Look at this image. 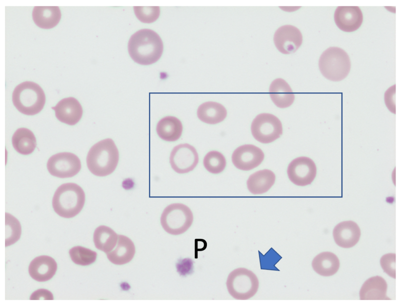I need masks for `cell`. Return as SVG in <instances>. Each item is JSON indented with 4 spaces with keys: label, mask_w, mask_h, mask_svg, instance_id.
<instances>
[{
    "label": "cell",
    "mask_w": 400,
    "mask_h": 305,
    "mask_svg": "<svg viewBox=\"0 0 400 305\" xmlns=\"http://www.w3.org/2000/svg\"><path fill=\"white\" fill-rule=\"evenodd\" d=\"M163 50L160 36L149 29H142L133 34L128 43V53L137 63L148 65L160 58Z\"/></svg>",
    "instance_id": "1"
},
{
    "label": "cell",
    "mask_w": 400,
    "mask_h": 305,
    "mask_svg": "<svg viewBox=\"0 0 400 305\" xmlns=\"http://www.w3.org/2000/svg\"><path fill=\"white\" fill-rule=\"evenodd\" d=\"M119 153L114 142L110 138L102 140L89 150L86 163L94 175L104 177L112 173L118 165Z\"/></svg>",
    "instance_id": "2"
},
{
    "label": "cell",
    "mask_w": 400,
    "mask_h": 305,
    "mask_svg": "<svg viewBox=\"0 0 400 305\" xmlns=\"http://www.w3.org/2000/svg\"><path fill=\"white\" fill-rule=\"evenodd\" d=\"M85 200V193L79 185L75 183H66L56 190L52 199V206L59 215L69 218L81 211Z\"/></svg>",
    "instance_id": "3"
},
{
    "label": "cell",
    "mask_w": 400,
    "mask_h": 305,
    "mask_svg": "<svg viewBox=\"0 0 400 305\" xmlns=\"http://www.w3.org/2000/svg\"><path fill=\"white\" fill-rule=\"evenodd\" d=\"M12 101L16 108L27 115L39 113L45 103V95L38 84L25 81L18 85L12 94Z\"/></svg>",
    "instance_id": "4"
},
{
    "label": "cell",
    "mask_w": 400,
    "mask_h": 305,
    "mask_svg": "<svg viewBox=\"0 0 400 305\" xmlns=\"http://www.w3.org/2000/svg\"><path fill=\"white\" fill-rule=\"evenodd\" d=\"M319 67L325 78L332 81H340L348 75L351 61L344 50L340 48L331 47L321 54Z\"/></svg>",
    "instance_id": "5"
},
{
    "label": "cell",
    "mask_w": 400,
    "mask_h": 305,
    "mask_svg": "<svg viewBox=\"0 0 400 305\" xmlns=\"http://www.w3.org/2000/svg\"><path fill=\"white\" fill-rule=\"evenodd\" d=\"M257 275L245 268H238L227 276L226 286L229 294L238 300H247L257 293L259 288Z\"/></svg>",
    "instance_id": "6"
},
{
    "label": "cell",
    "mask_w": 400,
    "mask_h": 305,
    "mask_svg": "<svg viewBox=\"0 0 400 305\" xmlns=\"http://www.w3.org/2000/svg\"><path fill=\"white\" fill-rule=\"evenodd\" d=\"M193 215L190 209L181 203H173L163 210L160 223L168 233L179 235L185 232L191 226Z\"/></svg>",
    "instance_id": "7"
},
{
    "label": "cell",
    "mask_w": 400,
    "mask_h": 305,
    "mask_svg": "<svg viewBox=\"0 0 400 305\" xmlns=\"http://www.w3.org/2000/svg\"><path fill=\"white\" fill-rule=\"evenodd\" d=\"M251 130L254 138L263 144L273 142L282 133V124L279 119L267 113L260 114L254 118Z\"/></svg>",
    "instance_id": "8"
},
{
    "label": "cell",
    "mask_w": 400,
    "mask_h": 305,
    "mask_svg": "<svg viewBox=\"0 0 400 305\" xmlns=\"http://www.w3.org/2000/svg\"><path fill=\"white\" fill-rule=\"evenodd\" d=\"M49 173L60 178H70L77 174L80 170L79 158L70 152H61L52 156L47 163Z\"/></svg>",
    "instance_id": "9"
},
{
    "label": "cell",
    "mask_w": 400,
    "mask_h": 305,
    "mask_svg": "<svg viewBox=\"0 0 400 305\" xmlns=\"http://www.w3.org/2000/svg\"><path fill=\"white\" fill-rule=\"evenodd\" d=\"M199 161L197 150L188 144H179L173 148L170 156L172 169L179 174H184L193 170Z\"/></svg>",
    "instance_id": "10"
},
{
    "label": "cell",
    "mask_w": 400,
    "mask_h": 305,
    "mask_svg": "<svg viewBox=\"0 0 400 305\" xmlns=\"http://www.w3.org/2000/svg\"><path fill=\"white\" fill-rule=\"evenodd\" d=\"M290 180L298 186L309 185L315 179L317 167L314 161L307 157H300L294 159L287 168Z\"/></svg>",
    "instance_id": "11"
},
{
    "label": "cell",
    "mask_w": 400,
    "mask_h": 305,
    "mask_svg": "<svg viewBox=\"0 0 400 305\" xmlns=\"http://www.w3.org/2000/svg\"><path fill=\"white\" fill-rule=\"evenodd\" d=\"M274 42L279 52L283 54H290L295 53L301 45L302 36L296 27L285 25L275 32Z\"/></svg>",
    "instance_id": "12"
},
{
    "label": "cell",
    "mask_w": 400,
    "mask_h": 305,
    "mask_svg": "<svg viewBox=\"0 0 400 305\" xmlns=\"http://www.w3.org/2000/svg\"><path fill=\"white\" fill-rule=\"evenodd\" d=\"M264 157V153L259 147L253 144H244L235 150L232 161L237 168L248 171L258 166Z\"/></svg>",
    "instance_id": "13"
},
{
    "label": "cell",
    "mask_w": 400,
    "mask_h": 305,
    "mask_svg": "<svg viewBox=\"0 0 400 305\" xmlns=\"http://www.w3.org/2000/svg\"><path fill=\"white\" fill-rule=\"evenodd\" d=\"M334 20L340 30L352 32L361 26L363 14L358 6H338L334 13Z\"/></svg>",
    "instance_id": "14"
},
{
    "label": "cell",
    "mask_w": 400,
    "mask_h": 305,
    "mask_svg": "<svg viewBox=\"0 0 400 305\" xmlns=\"http://www.w3.org/2000/svg\"><path fill=\"white\" fill-rule=\"evenodd\" d=\"M52 108L55 110L56 117L60 122L69 125L76 124L81 119L83 113L81 105L72 97L62 99Z\"/></svg>",
    "instance_id": "15"
},
{
    "label": "cell",
    "mask_w": 400,
    "mask_h": 305,
    "mask_svg": "<svg viewBox=\"0 0 400 305\" xmlns=\"http://www.w3.org/2000/svg\"><path fill=\"white\" fill-rule=\"evenodd\" d=\"M335 243L343 248L354 246L359 241L360 230L358 224L353 221H342L337 224L333 231Z\"/></svg>",
    "instance_id": "16"
},
{
    "label": "cell",
    "mask_w": 400,
    "mask_h": 305,
    "mask_svg": "<svg viewBox=\"0 0 400 305\" xmlns=\"http://www.w3.org/2000/svg\"><path fill=\"white\" fill-rule=\"evenodd\" d=\"M57 269L56 261L47 255L36 257L31 262L28 267L30 276L38 282H45L51 279Z\"/></svg>",
    "instance_id": "17"
},
{
    "label": "cell",
    "mask_w": 400,
    "mask_h": 305,
    "mask_svg": "<svg viewBox=\"0 0 400 305\" xmlns=\"http://www.w3.org/2000/svg\"><path fill=\"white\" fill-rule=\"evenodd\" d=\"M387 284L381 276H376L366 280L359 293L360 300H390L386 296Z\"/></svg>",
    "instance_id": "18"
},
{
    "label": "cell",
    "mask_w": 400,
    "mask_h": 305,
    "mask_svg": "<svg viewBox=\"0 0 400 305\" xmlns=\"http://www.w3.org/2000/svg\"><path fill=\"white\" fill-rule=\"evenodd\" d=\"M136 249L133 241L128 237L118 235L116 248L106 253L107 258L113 264L124 265L130 262L135 254Z\"/></svg>",
    "instance_id": "19"
},
{
    "label": "cell",
    "mask_w": 400,
    "mask_h": 305,
    "mask_svg": "<svg viewBox=\"0 0 400 305\" xmlns=\"http://www.w3.org/2000/svg\"><path fill=\"white\" fill-rule=\"evenodd\" d=\"M269 92L273 103L280 108L290 106L295 100V95L291 87L282 78L276 79L271 83Z\"/></svg>",
    "instance_id": "20"
},
{
    "label": "cell",
    "mask_w": 400,
    "mask_h": 305,
    "mask_svg": "<svg viewBox=\"0 0 400 305\" xmlns=\"http://www.w3.org/2000/svg\"><path fill=\"white\" fill-rule=\"evenodd\" d=\"M35 23L42 29H51L56 26L61 18L58 6H35L32 12Z\"/></svg>",
    "instance_id": "21"
},
{
    "label": "cell",
    "mask_w": 400,
    "mask_h": 305,
    "mask_svg": "<svg viewBox=\"0 0 400 305\" xmlns=\"http://www.w3.org/2000/svg\"><path fill=\"white\" fill-rule=\"evenodd\" d=\"M340 260L333 252H322L315 257L312 262L314 270L320 275L330 276L338 271Z\"/></svg>",
    "instance_id": "22"
},
{
    "label": "cell",
    "mask_w": 400,
    "mask_h": 305,
    "mask_svg": "<svg viewBox=\"0 0 400 305\" xmlns=\"http://www.w3.org/2000/svg\"><path fill=\"white\" fill-rule=\"evenodd\" d=\"M183 126L180 121L174 116H166L160 119L157 124L156 131L162 140L174 142L181 136Z\"/></svg>",
    "instance_id": "23"
},
{
    "label": "cell",
    "mask_w": 400,
    "mask_h": 305,
    "mask_svg": "<svg viewBox=\"0 0 400 305\" xmlns=\"http://www.w3.org/2000/svg\"><path fill=\"white\" fill-rule=\"evenodd\" d=\"M275 175L271 170L263 169L251 175L247 181L249 191L253 194H261L268 191L275 181Z\"/></svg>",
    "instance_id": "24"
},
{
    "label": "cell",
    "mask_w": 400,
    "mask_h": 305,
    "mask_svg": "<svg viewBox=\"0 0 400 305\" xmlns=\"http://www.w3.org/2000/svg\"><path fill=\"white\" fill-rule=\"evenodd\" d=\"M197 116L204 123L216 124L224 120L227 116V110L220 103L212 101L206 102L199 107Z\"/></svg>",
    "instance_id": "25"
},
{
    "label": "cell",
    "mask_w": 400,
    "mask_h": 305,
    "mask_svg": "<svg viewBox=\"0 0 400 305\" xmlns=\"http://www.w3.org/2000/svg\"><path fill=\"white\" fill-rule=\"evenodd\" d=\"M12 142L14 149L22 155L31 154L35 150L37 142L33 133L26 128H20L14 133Z\"/></svg>",
    "instance_id": "26"
},
{
    "label": "cell",
    "mask_w": 400,
    "mask_h": 305,
    "mask_svg": "<svg viewBox=\"0 0 400 305\" xmlns=\"http://www.w3.org/2000/svg\"><path fill=\"white\" fill-rule=\"evenodd\" d=\"M118 235L109 227L101 225L94 231L93 240L97 249L106 253L112 251L116 247Z\"/></svg>",
    "instance_id": "27"
},
{
    "label": "cell",
    "mask_w": 400,
    "mask_h": 305,
    "mask_svg": "<svg viewBox=\"0 0 400 305\" xmlns=\"http://www.w3.org/2000/svg\"><path fill=\"white\" fill-rule=\"evenodd\" d=\"M69 253L72 261L81 266H87L93 263L97 256L96 251L79 246L71 248Z\"/></svg>",
    "instance_id": "28"
},
{
    "label": "cell",
    "mask_w": 400,
    "mask_h": 305,
    "mask_svg": "<svg viewBox=\"0 0 400 305\" xmlns=\"http://www.w3.org/2000/svg\"><path fill=\"white\" fill-rule=\"evenodd\" d=\"M226 161L224 156L220 152L211 151L205 156L203 165L205 169L213 174H219L225 168Z\"/></svg>",
    "instance_id": "29"
},
{
    "label": "cell",
    "mask_w": 400,
    "mask_h": 305,
    "mask_svg": "<svg viewBox=\"0 0 400 305\" xmlns=\"http://www.w3.org/2000/svg\"><path fill=\"white\" fill-rule=\"evenodd\" d=\"M21 235V226L14 216L5 213V247L16 242Z\"/></svg>",
    "instance_id": "30"
},
{
    "label": "cell",
    "mask_w": 400,
    "mask_h": 305,
    "mask_svg": "<svg viewBox=\"0 0 400 305\" xmlns=\"http://www.w3.org/2000/svg\"><path fill=\"white\" fill-rule=\"evenodd\" d=\"M134 11L139 20L144 23L154 22L160 14L159 6H134Z\"/></svg>",
    "instance_id": "31"
},
{
    "label": "cell",
    "mask_w": 400,
    "mask_h": 305,
    "mask_svg": "<svg viewBox=\"0 0 400 305\" xmlns=\"http://www.w3.org/2000/svg\"><path fill=\"white\" fill-rule=\"evenodd\" d=\"M380 264L384 272L391 277L396 278L395 253H389L383 255L380 259Z\"/></svg>",
    "instance_id": "32"
},
{
    "label": "cell",
    "mask_w": 400,
    "mask_h": 305,
    "mask_svg": "<svg viewBox=\"0 0 400 305\" xmlns=\"http://www.w3.org/2000/svg\"><path fill=\"white\" fill-rule=\"evenodd\" d=\"M395 85L389 88L384 94L385 104L390 111L395 113Z\"/></svg>",
    "instance_id": "33"
},
{
    "label": "cell",
    "mask_w": 400,
    "mask_h": 305,
    "mask_svg": "<svg viewBox=\"0 0 400 305\" xmlns=\"http://www.w3.org/2000/svg\"><path fill=\"white\" fill-rule=\"evenodd\" d=\"M53 295L52 292L45 289H39L34 292L30 296L31 300H53Z\"/></svg>",
    "instance_id": "34"
}]
</instances>
